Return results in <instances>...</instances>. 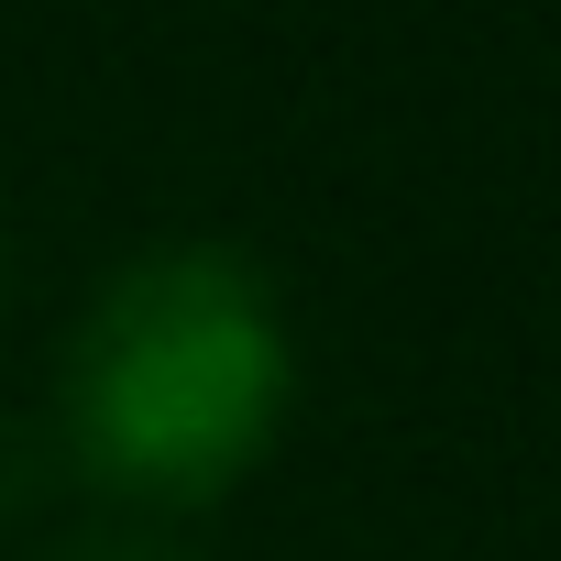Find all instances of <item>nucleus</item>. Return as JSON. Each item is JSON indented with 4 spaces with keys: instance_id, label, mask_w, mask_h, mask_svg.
I'll return each instance as SVG.
<instances>
[{
    "instance_id": "obj_2",
    "label": "nucleus",
    "mask_w": 561,
    "mask_h": 561,
    "mask_svg": "<svg viewBox=\"0 0 561 561\" xmlns=\"http://www.w3.org/2000/svg\"><path fill=\"white\" fill-rule=\"evenodd\" d=\"M78 561H187V550H165V539H89Z\"/></svg>"
},
{
    "instance_id": "obj_1",
    "label": "nucleus",
    "mask_w": 561,
    "mask_h": 561,
    "mask_svg": "<svg viewBox=\"0 0 561 561\" xmlns=\"http://www.w3.org/2000/svg\"><path fill=\"white\" fill-rule=\"evenodd\" d=\"M298 408V342L275 287L220 242H165L122 264L67 331L56 419L78 462L133 506L231 495Z\"/></svg>"
}]
</instances>
